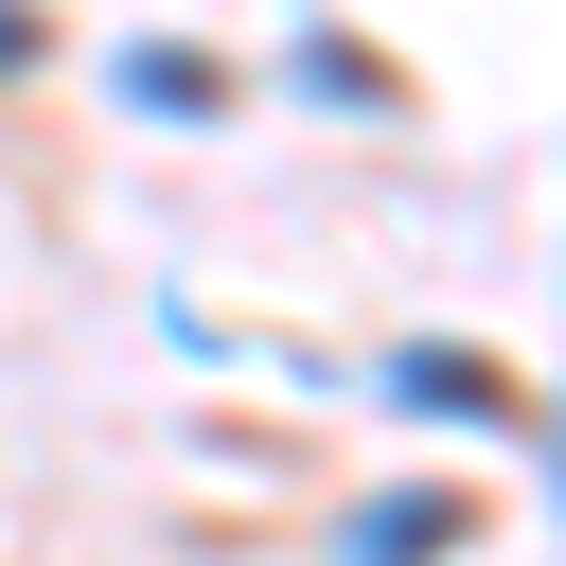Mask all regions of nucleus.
Segmentation results:
<instances>
[{
	"instance_id": "nucleus-1",
	"label": "nucleus",
	"mask_w": 566,
	"mask_h": 566,
	"mask_svg": "<svg viewBox=\"0 0 566 566\" xmlns=\"http://www.w3.org/2000/svg\"><path fill=\"white\" fill-rule=\"evenodd\" d=\"M371 389H389L407 424H478V442H513V424H531V407H513V371H495V354H460V336H407Z\"/></svg>"
},
{
	"instance_id": "nucleus-2",
	"label": "nucleus",
	"mask_w": 566,
	"mask_h": 566,
	"mask_svg": "<svg viewBox=\"0 0 566 566\" xmlns=\"http://www.w3.org/2000/svg\"><path fill=\"white\" fill-rule=\"evenodd\" d=\"M442 548H478V495L460 478H389V495L336 513V566H442Z\"/></svg>"
},
{
	"instance_id": "nucleus-3",
	"label": "nucleus",
	"mask_w": 566,
	"mask_h": 566,
	"mask_svg": "<svg viewBox=\"0 0 566 566\" xmlns=\"http://www.w3.org/2000/svg\"><path fill=\"white\" fill-rule=\"evenodd\" d=\"M106 106H124V124H212V106H230V71H212V53H177V35H124V53H106Z\"/></svg>"
},
{
	"instance_id": "nucleus-4",
	"label": "nucleus",
	"mask_w": 566,
	"mask_h": 566,
	"mask_svg": "<svg viewBox=\"0 0 566 566\" xmlns=\"http://www.w3.org/2000/svg\"><path fill=\"white\" fill-rule=\"evenodd\" d=\"M283 88H318V106H354V124H389V106H407V88H389L354 35H283Z\"/></svg>"
},
{
	"instance_id": "nucleus-5",
	"label": "nucleus",
	"mask_w": 566,
	"mask_h": 566,
	"mask_svg": "<svg viewBox=\"0 0 566 566\" xmlns=\"http://www.w3.org/2000/svg\"><path fill=\"white\" fill-rule=\"evenodd\" d=\"M35 53H53V35H35V18H0V88H18V71H35Z\"/></svg>"
},
{
	"instance_id": "nucleus-6",
	"label": "nucleus",
	"mask_w": 566,
	"mask_h": 566,
	"mask_svg": "<svg viewBox=\"0 0 566 566\" xmlns=\"http://www.w3.org/2000/svg\"><path fill=\"white\" fill-rule=\"evenodd\" d=\"M548 495H566V389H548Z\"/></svg>"
}]
</instances>
